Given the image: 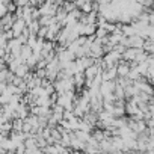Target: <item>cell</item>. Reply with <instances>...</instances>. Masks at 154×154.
Listing matches in <instances>:
<instances>
[{"label":"cell","mask_w":154,"mask_h":154,"mask_svg":"<svg viewBox=\"0 0 154 154\" xmlns=\"http://www.w3.org/2000/svg\"><path fill=\"white\" fill-rule=\"evenodd\" d=\"M118 74H121V76H128V74H130V71H128V67L124 65V63H122V65H119V67H118Z\"/></svg>","instance_id":"cell-1"}]
</instances>
